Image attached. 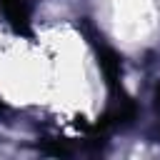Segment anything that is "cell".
Instances as JSON below:
<instances>
[{
	"label": "cell",
	"mask_w": 160,
	"mask_h": 160,
	"mask_svg": "<svg viewBox=\"0 0 160 160\" xmlns=\"http://www.w3.org/2000/svg\"><path fill=\"white\" fill-rule=\"evenodd\" d=\"M98 62H100V70H102L105 82L110 85L112 95H115V98H128V95L122 92V85H120V58H118L110 48L98 45Z\"/></svg>",
	"instance_id": "obj_1"
},
{
	"label": "cell",
	"mask_w": 160,
	"mask_h": 160,
	"mask_svg": "<svg viewBox=\"0 0 160 160\" xmlns=\"http://www.w3.org/2000/svg\"><path fill=\"white\" fill-rule=\"evenodd\" d=\"M0 8L8 25L18 35H30V8L25 0H0Z\"/></svg>",
	"instance_id": "obj_2"
}]
</instances>
